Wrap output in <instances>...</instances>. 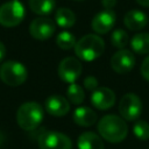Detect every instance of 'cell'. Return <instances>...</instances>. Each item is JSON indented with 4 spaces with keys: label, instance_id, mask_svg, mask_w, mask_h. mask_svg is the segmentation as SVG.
Instances as JSON below:
<instances>
[{
    "label": "cell",
    "instance_id": "f1b7e54d",
    "mask_svg": "<svg viewBox=\"0 0 149 149\" xmlns=\"http://www.w3.org/2000/svg\"><path fill=\"white\" fill-rule=\"evenodd\" d=\"M3 140H5V136H3L2 133H0V147H1V144L3 143Z\"/></svg>",
    "mask_w": 149,
    "mask_h": 149
},
{
    "label": "cell",
    "instance_id": "d4e9b609",
    "mask_svg": "<svg viewBox=\"0 0 149 149\" xmlns=\"http://www.w3.org/2000/svg\"><path fill=\"white\" fill-rule=\"evenodd\" d=\"M141 74L146 80L149 81V56H147L141 64Z\"/></svg>",
    "mask_w": 149,
    "mask_h": 149
},
{
    "label": "cell",
    "instance_id": "2e32d148",
    "mask_svg": "<svg viewBox=\"0 0 149 149\" xmlns=\"http://www.w3.org/2000/svg\"><path fill=\"white\" fill-rule=\"evenodd\" d=\"M77 146L78 149H105L101 137L93 132H85L80 134Z\"/></svg>",
    "mask_w": 149,
    "mask_h": 149
},
{
    "label": "cell",
    "instance_id": "44dd1931",
    "mask_svg": "<svg viewBox=\"0 0 149 149\" xmlns=\"http://www.w3.org/2000/svg\"><path fill=\"white\" fill-rule=\"evenodd\" d=\"M66 97L70 100V102H72L74 105H80L85 99V93H84V90L81 88V86L72 83V84H70V86L66 91Z\"/></svg>",
    "mask_w": 149,
    "mask_h": 149
},
{
    "label": "cell",
    "instance_id": "4316f807",
    "mask_svg": "<svg viewBox=\"0 0 149 149\" xmlns=\"http://www.w3.org/2000/svg\"><path fill=\"white\" fill-rule=\"evenodd\" d=\"M5 56H6V47H5V44L0 41V62L5 58Z\"/></svg>",
    "mask_w": 149,
    "mask_h": 149
},
{
    "label": "cell",
    "instance_id": "9a60e30c",
    "mask_svg": "<svg viewBox=\"0 0 149 149\" xmlns=\"http://www.w3.org/2000/svg\"><path fill=\"white\" fill-rule=\"evenodd\" d=\"M73 121L81 127H90L95 123L97 114L87 106H79L73 112Z\"/></svg>",
    "mask_w": 149,
    "mask_h": 149
},
{
    "label": "cell",
    "instance_id": "f546056e",
    "mask_svg": "<svg viewBox=\"0 0 149 149\" xmlns=\"http://www.w3.org/2000/svg\"><path fill=\"white\" fill-rule=\"evenodd\" d=\"M76 1H81V0H76Z\"/></svg>",
    "mask_w": 149,
    "mask_h": 149
},
{
    "label": "cell",
    "instance_id": "8fae6325",
    "mask_svg": "<svg viewBox=\"0 0 149 149\" xmlns=\"http://www.w3.org/2000/svg\"><path fill=\"white\" fill-rule=\"evenodd\" d=\"M91 102L98 109H108L115 102V93L108 87H97L91 93Z\"/></svg>",
    "mask_w": 149,
    "mask_h": 149
},
{
    "label": "cell",
    "instance_id": "7c38bea8",
    "mask_svg": "<svg viewBox=\"0 0 149 149\" xmlns=\"http://www.w3.org/2000/svg\"><path fill=\"white\" fill-rule=\"evenodd\" d=\"M115 23V13L112 9L99 12L92 19V29L98 34L108 33Z\"/></svg>",
    "mask_w": 149,
    "mask_h": 149
},
{
    "label": "cell",
    "instance_id": "6da1fadb",
    "mask_svg": "<svg viewBox=\"0 0 149 149\" xmlns=\"http://www.w3.org/2000/svg\"><path fill=\"white\" fill-rule=\"evenodd\" d=\"M99 135L111 143H119L123 141L128 134V127L123 120L114 114L102 116L98 122Z\"/></svg>",
    "mask_w": 149,
    "mask_h": 149
},
{
    "label": "cell",
    "instance_id": "cb8c5ba5",
    "mask_svg": "<svg viewBox=\"0 0 149 149\" xmlns=\"http://www.w3.org/2000/svg\"><path fill=\"white\" fill-rule=\"evenodd\" d=\"M84 87H85L86 90L91 91V92L94 91V90L98 87V80H97V78L93 77V76L86 77V78L84 79Z\"/></svg>",
    "mask_w": 149,
    "mask_h": 149
},
{
    "label": "cell",
    "instance_id": "ba28073f",
    "mask_svg": "<svg viewBox=\"0 0 149 149\" xmlns=\"http://www.w3.org/2000/svg\"><path fill=\"white\" fill-rule=\"evenodd\" d=\"M81 73V63L78 58L65 57L61 61L58 65V76L59 78L69 84L74 83Z\"/></svg>",
    "mask_w": 149,
    "mask_h": 149
},
{
    "label": "cell",
    "instance_id": "52a82bcc",
    "mask_svg": "<svg viewBox=\"0 0 149 149\" xmlns=\"http://www.w3.org/2000/svg\"><path fill=\"white\" fill-rule=\"evenodd\" d=\"M119 112L121 114V118H123L127 121L136 120L141 115V112H142L141 99L134 93L125 94L120 100Z\"/></svg>",
    "mask_w": 149,
    "mask_h": 149
},
{
    "label": "cell",
    "instance_id": "ac0fdd59",
    "mask_svg": "<svg viewBox=\"0 0 149 149\" xmlns=\"http://www.w3.org/2000/svg\"><path fill=\"white\" fill-rule=\"evenodd\" d=\"M130 45L133 51L140 55L149 54V34L148 33H140L133 36L130 41Z\"/></svg>",
    "mask_w": 149,
    "mask_h": 149
},
{
    "label": "cell",
    "instance_id": "3957f363",
    "mask_svg": "<svg viewBox=\"0 0 149 149\" xmlns=\"http://www.w3.org/2000/svg\"><path fill=\"white\" fill-rule=\"evenodd\" d=\"M43 120V108L35 101L22 104L16 112L17 125L24 130H34Z\"/></svg>",
    "mask_w": 149,
    "mask_h": 149
},
{
    "label": "cell",
    "instance_id": "ffe728a7",
    "mask_svg": "<svg viewBox=\"0 0 149 149\" xmlns=\"http://www.w3.org/2000/svg\"><path fill=\"white\" fill-rule=\"evenodd\" d=\"M76 36L70 31H61L56 36V44L63 50H70L76 45Z\"/></svg>",
    "mask_w": 149,
    "mask_h": 149
},
{
    "label": "cell",
    "instance_id": "8992f818",
    "mask_svg": "<svg viewBox=\"0 0 149 149\" xmlns=\"http://www.w3.org/2000/svg\"><path fill=\"white\" fill-rule=\"evenodd\" d=\"M40 149H72L69 136L59 132H44L38 136Z\"/></svg>",
    "mask_w": 149,
    "mask_h": 149
},
{
    "label": "cell",
    "instance_id": "7402d4cb",
    "mask_svg": "<svg viewBox=\"0 0 149 149\" xmlns=\"http://www.w3.org/2000/svg\"><path fill=\"white\" fill-rule=\"evenodd\" d=\"M128 34L122 29H116L111 35V43L118 49H123L128 44Z\"/></svg>",
    "mask_w": 149,
    "mask_h": 149
},
{
    "label": "cell",
    "instance_id": "83f0119b",
    "mask_svg": "<svg viewBox=\"0 0 149 149\" xmlns=\"http://www.w3.org/2000/svg\"><path fill=\"white\" fill-rule=\"evenodd\" d=\"M136 2L143 7H149V0H136Z\"/></svg>",
    "mask_w": 149,
    "mask_h": 149
},
{
    "label": "cell",
    "instance_id": "d6986e66",
    "mask_svg": "<svg viewBox=\"0 0 149 149\" xmlns=\"http://www.w3.org/2000/svg\"><path fill=\"white\" fill-rule=\"evenodd\" d=\"M30 9L37 15H48L55 8V0H28Z\"/></svg>",
    "mask_w": 149,
    "mask_h": 149
},
{
    "label": "cell",
    "instance_id": "277c9868",
    "mask_svg": "<svg viewBox=\"0 0 149 149\" xmlns=\"http://www.w3.org/2000/svg\"><path fill=\"white\" fill-rule=\"evenodd\" d=\"M27 69L16 61H7L0 66V79L9 86H19L27 79Z\"/></svg>",
    "mask_w": 149,
    "mask_h": 149
},
{
    "label": "cell",
    "instance_id": "5b68a950",
    "mask_svg": "<svg viewBox=\"0 0 149 149\" xmlns=\"http://www.w3.org/2000/svg\"><path fill=\"white\" fill-rule=\"evenodd\" d=\"M24 17V7L19 0H10L0 6V24L3 27H15Z\"/></svg>",
    "mask_w": 149,
    "mask_h": 149
},
{
    "label": "cell",
    "instance_id": "30bf717a",
    "mask_svg": "<svg viewBox=\"0 0 149 149\" xmlns=\"http://www.w3.org/2000/svg\"><path fill=\"white\" fill-rule=\"evenodd\" d=\"M135 65V57L132 51L120 49L111 58V66L116 73H127Z\"/></svg>",
    "mask_w": 149,
    "mask_h": 149
},
{
    "label": "cell",
    "instance_id": "603a6c76",
    "mask_svg": "<svg viewBox=\"0 0 149 149\" xmlns=\"http://www.w3.org/2000/svg\"><path fill=\"white\" fill-rule=\"evenodd\" d=\"M133 133L136 139L146 141L149 139V123L144 120H139L133 126Z\"/></svg>",
    "mask_w": 149,
    "mask_h": 149
},
{
    "label": "cell",
    "instance_id": "7a4b0ae2",
    "mask_svg": "<svg viewBox=\"0 0 149 149\" xmlns=\"http://www.w3.org/2000/svg\"><path fill=\"white\" fill-rule=\"evenodd\" d=\"M105 43L101 37L94 34H88L83 36L79 41H77L74 45V52L79 59L85 62H92L100 57L104 52Z\"/></svg>",
    "mask_w": 149,
    "mask_h": 149
},
{
    "label": "cell",
    "instance_id": "4fadbf2b",
    "mask_svg": "<svg viewBox=\"0 0 149 149\" xmlns=\"http://www.w3.org/2000/svg\"><path fill=\"white\" fill-rule=\"evenodd\" d=\"M47 112L52 116H63L70 111V104L62 95H50L44 102Z\"/></svg>",
    "mask_w": 149,
    "mask_h": 149
},
{
    "label": "cell",
    "instance_id": "484cf974",
    "mask_svg": "<svg viewBox=\"0 0 149 149\" xmlns=\"http://www.w3.org/2000/svg\"><path fill=\"white\" fill-rule=\"evenodd\" d=\"M101 3L105 9H112L116 5V0H101Z\"/></svg>",
    "mask_w": 149,
    "mask_h": 149
},
{
    "label": "cell",
    "instance_id": "e0dca14e",
    "mask_svg": "<svg viewBox=\"0 0 149 149\" xmlns=\"http://www.w3.org/2000/svg\"><path fill=\"white\" fill-rule=\"evenodd\" d=\"M55 20H56V23L59 27H62V28H70L76 22V15H74V13L71 9L65 8V7H61V8H58L56 10Z\"/></svg>",
    "mask_w": 149,
    "mask_h": 149
},
{
    "label": "cell",
    "instance_id": "9c48e42d",
    "mask_svg": "<svg viewBox=\"0 0 149 149\" xmlns=\"http://www.w3.org/2000/svg\"><path fill=\"white\" fill-rule=\"evenodd\" d=\"M55 29H56V26L54 21L49 17H43V16L33 20L29 26L30 35L34 38L40 41H44L51 37L55 33Z\"/></svg>",
    "mask_w": 149,
    "mask_h": 149
},
{
    "label": "cell",
    "instance_id": "5bb4252c",
    "mask_svg": "<svg viewBox=\"0 0 149 149\" xmlns=\"http://www.w3.org/2000/svg\"><path fill=\"white\" fill-rule=\"evenodd\" d=\"M123 22L128 29L136 31V30H140L146 27V24L148 22V17L143 12L133 9V10H129L126 13V15L123 17Z\"/></svg>",
    "mask_w": 149,
    "mask_h": 149
}]
</instances>
